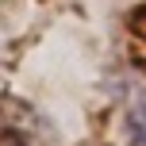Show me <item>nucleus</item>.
<instances>
[{
  "mask_svg": "<svg viewBox=\"0 0 146 146\" xmlns=\"http://www.w3.org/2000/svg\"><path fill=\"white\" fill-rule=\"evenodd\" d=\"M127 135H131V146H146V104L127 115Z\"/></svg>",
  "mask_w": 146,
  "mask_h": 146,
  "instance_id": "obj_2",
  "label": "nucleus"
},
{
  "mask_svg": "<svg viewBox=\"0 0 146 146\" xmlns=\"http://www.w3.org/2000/svg\"><path fill=\"white\" fill-rule=\"evenodd\" d=\"M0 146H58L50 119L19 96L0 100Z\"/></svg>",
  "mask_w": 146,
  "mask_h": 146,
  "instance_id": "obj_1",
  "label": "nucleus"
},
{
  "mask_svg": "<svg viewBox=\"0 0 146 146\" xmlns=\"http://www.w3.org/2000/svg\"><path fill=\"white\" fill-rule=\"evenodd\" d=\"M4 58H8V38H4V27H0V69H4Z\"/></svg>",
  "mask_w": 146,
  "mask_h": 146,
  "instance_id": "obj_3",
  "label": "nucleus"
}]
</instances>
